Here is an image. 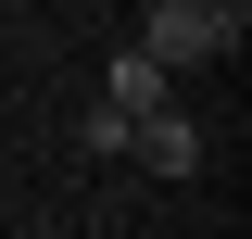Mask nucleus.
<instances>
[{
    "label": "nucleus",
    "instance_id": "f257e3e1",
    "mask_svg": "<svg viewBox=\"0 0 252 239\" xmlns=\"http://www.w3.org/2000/svg\"><path fill=\"white\" fill-rule=\"evenodd\" d=\"M139 51H152L164 76H189V63H227L240 51V26H227L215 0H152V13H139Z\"/></svg>",
    "mask_w": 252,
    "mask_h": 239
},
{
    "label": "nucleus",
    "instance_id": "f03ea898",
    "mask_svg": "<svg viewBox=\"0 0 252 239\" xmlns=\"http://www.w3.org/2000/svg\"><path fill=\"white\" fill-rule=\"evenodd\" d=\"M126 164H152V177H202V126L164 101V114H139V126H126Z\"/></svg>",
    "mask_w": 252,
    "mask_h": 239
},
{
    "label": "nucleus",
    "instance_id": "7ed1b4c3",
    "mask_svg": "<svg viewBox=\"0 0 252 239\" xmlns=\"http://www.w3.org/2000/svg\"><path fill=\"white\" fill-rule=\"evenodd\" d=\"M101 101H114V114H126V126H139V114H164V101H177V76H164V63H152V51H139V38H126V51H114V63H101Z\"/></svg>",
    "mask_w": 252,
    "mask_h": 239
},
{
    "label": "nucleus",
    "instance_id": "20e7f679",
    "mask_svg": "<svg viewBox=\"0 0 252 239\" xmlns=\"http://www.w3.org/2000/svg\"><path fill=\"white\" fill-rule=\"evenodd\" d=\"M215 13H227V26H252V0H215Z\"/></svg>",
    "mask_w": 252,
    "mask_h": 239
}]
</instances>
